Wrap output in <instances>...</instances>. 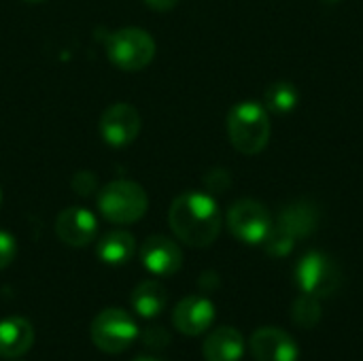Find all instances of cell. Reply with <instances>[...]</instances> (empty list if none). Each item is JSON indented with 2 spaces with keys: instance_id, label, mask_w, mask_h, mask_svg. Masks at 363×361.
Returning a JSON list of instances; mask_svg holds the SVG:
<instances>
[{
  "instance_id": "52a82bcc",
  "label": "cell",
  "mask_w": 363,
  "mask_h": 361,
  "mask_svg": "<svg viewBox=\"0 0 363 361\" xmlns=\"http://www.w3.org/2000/svg\"><path fill=\"white\" fill-rule=\"evenodd\" d=\"M272 217L268 209L251 198L234 202L228 211V228L234 238L245 245H262L272 230Z\"/></svg>"
},
{
  "instance_id": "2e32d148",
  "label": "cell",
  "mask_w": 363,
  "mask_h": 361,
  "mask_svg": "<svg viewBox=\"0 0 363 361\" xmlns=\"http://www.w3.org/2000/svg\"><path fill=\"white\" fill-rule=\"evenodd\" d=\"M168 304V291L157 281H143L132 291V309L138 317L151 321L164 313Z\"/></svg>"
},
{
  "instance_id": "3957f363",
  "label": "cell",
  "mask_w": 363,
  "mask_h": 361,
  "mask_svg": "<svg viewBox=\"0 0 363 361\" xmlns=\"http://www.w3.org/2000/svg\"><path fill=\"white\" fill-rule=\"evenodd\" d=\"M149 206L147 191L134 181H113L98 194V211L117 226H130L145 217Z\"/></svg>"
},
{
  "instance_id": "5b68a950",
  "label": "cell",
  "mask_w": 363,
  "mask_h": 361,
  "mask_svg": "<svg viewBox=\"0 0 363 361\" xmlns=\"http://www.w3.org/2000/svg\"><path fill=\"white\" fill-rule=\"evenodd\" d=\"M106 55L117 68L125 72H136L153 62L155 40L147 30L121 28L106 38Z\"/></svg>"
},
{
  "instance_id": "5bb4252c",
  "label": "cell",
  "mask_w": 363,
  "mask_h": 361,
  "mask_svg": "<svg viewBox=\"0 0 363 361\" xmlns=\"http://www.w3.org/2000/svg\"><path fill=\"white\" fill-rule=\"evenodd\" d=\"M202 355L206 361H240L245 355V338L236 328H217L204 338Z\"/></svg>"
},
{
  "instance_id": "7c38bea8",
  "label": "cell",
  "mask_w": 363,
  "mask_h": 361,
  "mask_svg": "<svg viewBox=\"0 0 363 361\" xmlns=\"http://www.w3.org/2000/svg\"><path fill=\"white\" fill-rule=\"evenodd\" d=\"M255 361H298L300 347L298 343L279 328H259L249 340Z\"/></svg>"
},
{
  "instance_id": "ba28073f",
  "label": "cell",
  "mask_w": 363,
  "mask_h": 361,
  "mask_svg": "<svg viewBox=\"0 0 363 361\" xmlns=\"http://www.w3.org/2000/svg\"><path fill=\"white\" fill-rule=\"evenodd\" d=\"M140 132V115L128 102H115L100 117V136L111 147H125Z\"/></svg>"
},
{
  "instance_id": "9a60e30c",
  "label": "cell",
  "mask_w": 363,
  "mask_h": 361,
  "mask_svg": "<svg viewBox=\"0 0 363 361\" xmlns=\"http://www.w3.org/2000/svg\"><path fill=\"white\" fill-rule=\"evenodd\" d=\"M277 226H281L285 232H289L296 240L308 238L319 226V211L313 202H306V200L291 202L279 213Z\"/></svg>"
},
{
  "instance_id": "603a6c76",
  "label": "cell",
  "mask_w": 363,
  "mask_h": 361,
  "mask_svg": "<svg viewBox=\"0 0 363 361\" xmlns=\"http://www.w3.org/2000/svg\"><path fill=\"white\" fill-rule=\"evenodd\" d=\"M204 183H206V187L213 189V191H225V189L230 187L232 179H230V174H228L225 170H211V172L206 174Z\"/></svg>"
},
{
  "instance_id": "8fae6325",
  "label": "cell",
  "mask_w": 363,
  "mask_h": 361,
  "mask_svg": "<svg viewBox=\"0 0 363 361\" xmlns=\"http://www.w3.org/2000/svg\"><path fill=\"white\" fill-rule=\"evenodd\" d=\"M143 266L155 277H172L183 266L181 247L168 236H149L140 247Z\"/></svg>"
},
{
  "instance_id": "83f0119b",
  "label": "cell",
  "mask_w": 363,
  "mask_h": 361,
  "mask_svg": "<svg viewBox=\"0 0 363 361\" xmlns=\"http://www.w3.org/2000/svg\"><path fill=\"white\" fill-rule=\"evenodd\" d=\"M0 202H2V194H0Z\"/></svg>"
},
{
  "instance_id": "4fadbf2b",
  "label": "cell",
  "mask_w": 363,
  "mask_h": 361,
  "mask_svg": "<svg viewBox=\"0 0 363 361\" xmlns=\"http://www.w3.org/2000/svg\"><path fill=\"white\" fill-rule=\"evenodd\" d=\"M34 345V328L23 317H6L0 321V360H17Z\"/></svg>"
},
{
  "instance_id": "30bf717a",
  "label": "cell",
  "mask_w": 363,
  "mask_h": 361,
  "mask_svg": "<svg viewBox=\"0 0 363 361\" xmlns=\"http://www.w3.org/2000/svg\"><path fill=\"white\" fill-rule=\"evenodd\" d=\"M55 234L68 247H85L98 234V219L83 206H68L55 219Z\"/></svg>"
},
{
  "instance_id": "d4e9b609",
  "label": "cell",
  "mask_w": 363,
  "mask_h": 361,
  "mask_svg": "<svg viewBox=\"0 0 363 361\" xmlns=\"http://www.w3.org/2000/svg\"><path fill=\"white\" fill-rule=\"evenodd\" d=\"M132 361H162V360H157V357H151V355H140V357H136V360H132Z\"/></svg>"
},
{
  "instance_id": "277c9868",
  "label": "cell",
  "mask_w": 363,
  "mask_h": 361,
  "mask_svg": "<svg viewBox=\"0 0 363 361\" xmlns=\"http://www.w3.org/2000/svg\"><path fill=\"white\" fill-rule=\"evenodd\" d=\"M138 334L140 330L134 317L123 309L100 311L89 328L91 343L96 345V349H100L106 355H119L128 351L136 343Z\"/></svg>"
},
{
  "instance_id": "e0dca14e",
  "label": "cell",
  "mask_w": 363,
  "mask_h": 361,
  "mask_svg": "<svg viewBox=\"0 0 363 361\" xmlns=\"http://www.w3.org/2000/svg\"><path fill=\"white\" fill-rule=\"evenodd\" d=\"M96 253H98L100 262H104L108 266H123L134 257L136 240L125 230H113L98 240Z\"/></svg>"
},
{
  "instance_id": "ffe728a7",
  "label": "cell",
  "mask_w": 363,
  "mask_h": 361,
  "mask_svg": "<svg viewBox=\"0 0 363 361\" xmlns=\"http://www.w3.org/2000/svg\"><path fill=\"white\" fill-rule=\"evenodd\" d=\"M262 245L270 257H287L294 251L296 238L289 232H285L281 226H272L270 234L266 236V240Z\"/></svg>"
},
{
  "instance_id": "484cf974",
  "label": "cell",
  "mask_w": 363,
  "mask_h": 361,
  "mask_svg": "<svg viewBox=\"0 0 363 361\" xmlns=\"http://www.w3.org/2000/svg\"><path fill=\"white\" fill-rule=\"evenodd\" d=\"M23 2H30V4H38V2H45V0H23Z\"/></svg>"
},
{
  "instance_id": "d6986e66",
  "label": "cell",
  "mask_w": 363,
  "mask_h": 361,
  "mask_svg": "<svg viewBox=\"0 0 363 361\" xmlns=\"http://www.w3.org/2000/svg\"><path fill=\"white\" fill-rule=\"evenodd\" d=\"M321 317H323V309H321L319 298L302 294L300 298L294 300V304H291V321L296 326H300L304 330H311V328L319 326Z\"/></svg>"
},
{
  "instance_id": "6da1fadb",
  "label": "cell",
  "mask_w": 363,
  "mask_h": 361,
  "mask_svg": "<svg viewBox=\"0 0 363 361\" xmlns=\"http://www.w3.org/2000/svg\"><path fill=\"white\" fill-rule=\"evenodd\" d=\"M168 223L174 236L194 249L211 247L221 232V211L213 196L185 191L170 204Z\"/></svg>"
},
{
  "instance_id": "7402d4cb",
  "label": "cell",
  "mask_w": 363,
  "mask_h": 361,
  "mask_svg": "<svg viewBox=\"0 0 363 361\" xmlns=\"http://www.w3.org/2000/svg\"><path fill=\"white\" fill-rule=\"evenodd\" d=\"M15 255H17V243H15V238L9 232L0 230V270H4L15 260Z\"/></svg>"
},
{
  "instance_id": "44dd1931",
  "label": "cell",
  "mask_w": 363,
  "mask_h": 361,
  "mask_svg": "<svg viewBox=\"0 0 363 361\" xmlns=\"http://www.w3.org/2000/svg\"><path fill=\"white\" fill-rule=\"evenodd\" d=\"M140 340H143V345L147 347V349H151V351H164L168 345H170V334H168V330L166 328H162V326H153V328H147L143 334H140Z\"/></svg>"
},
{
  "instance_id": "ac0fdd59",
  "label": "cell",
  "mask_w": 363,
  "mask_h": 361,
  "mask_svg": "<svg viewBox=\"0 0 363 361\" xmlns=\"http://www.w3.org/2000/svg\"><path fill=\"white\" fill-rule=\"evenodd\" d=\"M298 102H300V91L289 81H277L264 94V106H266V111L277 113V115L291 113L298 106Z\"/></svg>"
},
{
  "instance_id": "8992f818",
  "label": "cell",
  "mask_w": 363,
  "mask_h": 361,
  "mask_svg": "<svg viewBox=\"0 0 363 361\" xmlns=\"http://www.w3.org/2000/svg\"><path fill=\"white\" fill-rule=\"evenodd\" d=\"M298 287L315 298H330L342 285V270L334 257L321 251L306 253L296 266Z\"/></svg>"
},
{
  "instance_id": "cb8c5ba5",
  "label": "cell",
  "mask_w": 363,
  "mask_h": 361,
  "mask_svg": "<svg viewBox=\"0 0 363 361\" xmlns=\"http://www.w3.org/2000/svg\"><path fill=\"white\" fill-rule=\"evenodd\" d=\"M145 2L153 11H170L179 4V0H145Z\"/></svg>"
},
{
  "instance_id": "9c48e42d",
  "label": "cell",
  "mask_w": 363,
  "mask_h": 361,
  "mask_svg": "<svg viewBox=\"0 0 363 361\" xmlns=\"http://www.w3.org/2000/svg\"><path fill=\"white\" fill-rule=\"evenodd\" d=\"M215 304L204 296H187L172 311V323L183 336H200L215 321Z\"/></svg>"
},
{
  "instance_id": "7a4b0ae2",
  "label": "cell",
  "mask_w": 363,
  "mask_h": 361,
  "mask_svg": "<svg viewBox=\"0 0 363 361\" xmlns=\"http://www.w3.org/2000/svg\"><path fill=\"white\" fill-rule=\"evenodd\" d=\"M228 136L236 151L257 155L270 140V119L266 106L247 100L238 102L228 113Z\"/></svg>"
},
{
  "instance_id": "4316f807",
  "label": "cell",
  "mask_w": 363,
  "mask_h": 361,
  "mask_svg": "<svg viewBox=\"0 0 363 361\" xmlns=\"http://www.w3.org/2000/svg\"><path fill=\"white\" fill-rule=\"evenodd\" d=\"M321 2H328V4H334V2H338V0H321Z\"/></svg>"
}]
</instances>
